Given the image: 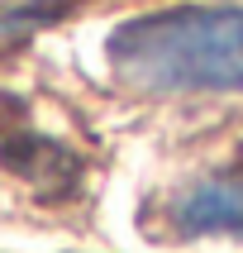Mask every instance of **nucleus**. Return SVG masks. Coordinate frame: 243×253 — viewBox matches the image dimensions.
<instances>
[{
    "label": "nucleus",
    "mask_w": 243,
    "mask_h": 253,
    "mask_svg": "<svg viewBox=\"0 0 243 253\" xmlns=\"http://www.w3.org/2000/svg\"><path fill=\"white\" fill-rule=\"evenodd\" d=\"M110 67L143 96L243 91V10L186 5L129 19L110 34Z\"/></svg>",
    "instance_id": "obj_1"
},
{
    "label": "nucleus",
    "mask_w": 243,
    "mask_h": 253,
    "mask_svg": "<svg viewBox=\"0 0 243 253\" xmlns=\"http://www.w3.org/2000/svg\"><path fill=\"white\" fill-rule=\"evenodd\" d=\"M172 229L181 239H205V234L243 239V153L214 168L210 177H196L172 201Z\"/></svg>",
    "instance_id": "obj_2"
}]
</instances>
